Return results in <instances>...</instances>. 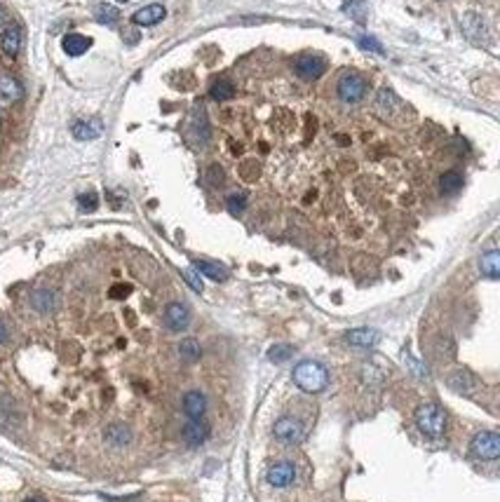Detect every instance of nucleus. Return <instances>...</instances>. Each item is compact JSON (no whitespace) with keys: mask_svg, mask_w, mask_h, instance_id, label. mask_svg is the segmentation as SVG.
<instances>
[{"mask_svg":"<svg viewBox=\"0 0 500 502\" xmlns=\"http://www.w3.org/2000/svg\"><path fill=\"white\" fill-rule=\"evenodd\" d=\"M292 378L303 392L317 395V392H322L329 385V371L325 364L315 362V359H303V362H298L294 367Z\"/></svg>","mask_w":500,"mask_h":502,"instance_id":"f257e3e1","label":"nucleus"},{"mask_svg":"<svg viewBox=\"0 0 500 502\" xmlns=\"http://www.w3.org/2000/svg\"><path fill=\"white\" fill-rule=\"evenodd\" d=\"M416 425L423 435L428 437H442L444 435V427H446V415L437 404H420L416 408Z\"/></svg>","mask_w":500,"mask_h":502,"instance_id":"f03ea898","label":"nucleus"},{"mask_svg":"<svg viewBox=\"0 0 500 502\" xmlns=\"http://www.w3.org/2000/svg\"><path fill=\"white\" fill-rule=\"evenodd\" d=\"M336 94L340 101H345V104H360V101L367 96V80L355 71L343 73V76L338 78Z\"/></svg>","mask_w":500,"mask_h":502,"instance_id":"7ed1b4c3","label":"nucleus"},{"mask_svg":"<svg viewBox=\"0 0 500 502\" xmlns=\"http://www.w3.org/2000/svg\"><path fill=\"white\" fill-rule=\"evenodd\" d=\"M470 450H472L475 458L493 463V460H498V455H500V437L491 430L477 432L472 437V441H470Z\"/></svg>","mask_w":500,"mask_h":502,"instance_id":"20e7f679","label":"nucleus"},{"mask_svg":"<svg viewBox=\"0 0 500 502\" xmlns=\"http://www.w3.org/2000/svg\"><path fill=\"white\" fill-rule=\"evenodd\" d=\"M272 435H275V439H280L282 444H298L303 439V425L296 418H292V415H282L272 425Z\"/></svg>","mask_w":500,"mask_h":502,"instance_id":"39448f33","label":"nucleus"},{"mask_svg":"<svg viewBox=\"0 0 500 502\" xmlns=\"http://www.w3.org/2000/svg\"><path fill=\"white\" fill-rule=\"evenodd\" d=\"M24 99V85L12 73H0V106H12Z\"/></svg>","mask_w":500,"mask_h":502,"instance_id":"423d86ee","label":"nucleus"},{"mask_svg":"<svg viewBox=\"0 0 500 502\" xmlns=\"http://www.w3.org/2000/svg\"><path fill=\"white\" fill-rule=\"evenodd\" d=\"M327 61L320 54H303L296 59V73L303 80H317L325 73Z\"/></svg>","mask_w":500,"mask_h":502,"instance_id":"0eeeda50","label":"nucleus"},{"mask_svg":"<svg viewBox=\"0 0 500 502\" xmlns=\"http://www.w3.org/2000/svg\"><path fill=\"white\" fill-rule=\"evenodd\" d=\"M191 324V312L184 303H169L164 307V327L169 331H184Z\"/></svg>","mask_w":500,"mask_h":502,"instance_id":"6e6552de","label":"nucleus"},{"mask_svg":"<svg viewBox=\"0 0 500 502\" xmlns=\"http://www.w3.org/2000/svg\"><path fill=\"white\" fill-rule=\"evenodd\" d=\"M294 477H296L294 465L287 463V460H280V463H275V465L268 467L265 481H268L270 486H275V488H284V486H289V483L294 481Z\"/></svg>","mask_w":500,"mask_h":502,"instance_id":"1a4fd4ad","label":"nucleus"},{"mask_svg":"<svg viewBox=\"0 0 500 502\" xmlns=\"http://www.w3.org/2000/svg\"><path fill=\"white\" fill-rule=\"evenodd\" d=\"M21 43H24V33L17 24H8L0 33V50H3L8 56H17L21 50Z\"/></svg>","mask_w":500,"mask_h":502,"instance_id":"9d476101","label":"nucleus"},{"mask_svg":"<svg viewBox=\"0 0 500 502\" xmlns=\"http://www.w3.org/2000/svg\"><path fill=\"white\" fill-rule=\"evenodd\" d=\"M184 413L188 415L191 420H202L204 413H207V399L200 390H191L184 395Z\"/></svg>","mask_w":500,"mask_h":502,"instance_id":"9b49d317","label":"nucleus"},{"mask_svg":"<svg viewBox=\"0 0 500 502\" xmlns=\"http://www.w3.org/2000/svg\"><path fill=\"white\" fill-rule=\"evenodd\" d=\"M164 14H167V10H164L160 3H153V5H146V8L136 10L132 14V21L136 26H155L164 19Z\"/></svg>","mask_w":500,"mask_h":502,"instance_id":"f8f14e48","label":"nucleus"},{"mask_svg":"<svg viewBox=\"0 0 500 502\" xmlns=\"http://www.w3.org/2000/svg\"><path fill=\"white\" fill-rule=\"evenodd\" d=\"M446 383L451 390L460 392V395H468V392H472L477 387V378H475V373H470L468 369H456V371L448 373Z\"/></svg>","mask_w":500,"mask_h":502,"instance_id":"ddd939ff","label":"nucleus"},{"mask_svg":"<svg viewBox=\"0 0 500 502\" xmlns=\"http://www.w3.org/2000/svg\"><path fill=\"white\" fill-rule=\"evenodd\" d=\"M181 437L188 446H200V444L207 441L209 437V425L202 423V420H188L181 430Z\"/></svg>","mask_w":500,"mask_h":502,"instance_id":"4468645a","label":"nucleus"},{"mask_svg":"<svg viewBox=\"0 0 500 502\" xmlns=\"http://www.w3.org/2000/svg\"><path fill=\"white\" fill-rule=\"evenodd\" d=\"M61 47H64V52L68 56H80L92 47V40L87 36H83V33H68V36H64V40H61Z\"/></svg>","mask_w":500,"mask_h":502,"instance_id":"2eb2a0df","label":"nucleus"},{"mask_svg":"<svg viewBox=\"0 0 500 502\" xmlns=\"http://www.w3.org/2000/svg\"><path fill=\"white\" fill-rule=\"evenodd\" d=\"M345 340H348L350 345H355V347H373L378 343V331L369 329V327L350 329L348 334H345Z\"/></svg>","mask_w":500,"mask_h":502,"instance_id":"dca6fc26","label":"nucleus"},{"mask_svg":"<svg viewBox=\"0 0 500 502\" xmlns=\"http://www.w3.org/2000/svg\"><path fill=\"white\" fill-rule=\"evenodd\" d=\"M71 132L78 141H92L101 134V122L99 120H76L71 124Z\"/></svg>","mask_w":500,"mask_h":502,"instance_id":"f3484780","label":"nucleus"},{"mask_svg":"<svg viewBox=\"0 0 500 502\" xmlns=\"http://www.w3.org/2000/svg\"><path fill=\"white\" fill-rule=\"evenodd\" d=\"M479 270H481V275L488 277V279H498L500 277V251L498 249H491V251H486V254L481 256Z\"/></svg>","mask_w":500,"mask_h":502,"instance_id":"a211bd4d","label":"nucleus"},{"mask_svg":"<svg viewBox=\"0 0 500 502\" xmlns=\"http://www.w3.org/2000/svg\"><path fill=\"white\" fill-rule=\"evenodd\" d=\"M104 439L109 444H113V446H124V444H129V439H132V430H129L124 423H113L106 427Z\"/></svg>","mask_w":500,"mask_h":502,"instance_id":"6ab92c4d","label":"nucleus"},{"mask_svg":"<svg viewBox=\"0 0 500 502\" xmlns=\"http://www.w3.org/2000/svg\"><path fill=\"white\" fill-rule=\"evenodd\" d=\"M193 268H195L200 275H207L209 279H217V282L228 279V270H226L224 265L214 263V261H193Z\"/></svg>","mask_w":500,"mask_h":502,"instance_id":"aec40b11","label":"nucleus"},{"mask_svg":"<svg viewBox=\"0 0 500 502\" xmlns=\"http://www.w3.org/2000/svg\"><path fill=\"white\" fill-rule=\"evenodd\" d=\"M463 31L468 33V38H472V40H484L486 38L484 21H481V17H477V14H465L463 17Z\"/></svg>","mask_w":500,"mask_h":502,"instance_id":"412c9836","label":"nucleus"},{"mask_svg":"<svg viewBox=\"0 0 500 502\" xmlns=\"http://www.w3.org/2000/svg\"><path fill=\"white\" fill-rule=\"evenodd\" d=\"M439 188L444 195H456L460 188H463V176L458 172H444L439 179Z\"/></svg>","mask_w":500,"mask_h":502,"instance_id":"4be33fe9","label":"nucleus"},{"mask_svg":"<svg viewBox=\"0 0 500 502\" xmlns=\"http://www.w3.org/2000/svg\"><path fill=\"white\" fill-rule=\"evenodd\" d=\"M202 355V347L195 338H184L179 343V357L186 359V362H197Z\"/></svg>","mask_w":500,"mask_h":502,"instance_id":"5701e85b","label":"nucleus"},{"mask_svg":"<svg viewBox=\"0 0 500 502\" xmlns=\"http://www.w3.org/2000/svg\"><path fill=\"white\" fill-rule=\"evenodd\" d=\"M94 19L99 21V24L111 26V24H116V21L120 19V12H118V8H113V5L101 3V5H96V8H94Z\"/></svg>","mask_w":500,"mask_h":502,"instance_id":"b1692460","label":"nucleus"},{"mask_svg":"<svg viewBox=\"0 0 500 502\" xmlns=\"http://www.w3.org/2000/svg\"><path fill=\"white\" fill-rule=\"evenodd\" d=\"M31 305L36 307L38 312H50L54 307V294L47 289H41L31 296Z\"/></svg>","mask_w":500,"mask_h":502,"instance_id":"393cba45","label":"nucleus"},{"mask_svg":"<svg viewBox=\"0 0 500 502\" xmlns=\"http://www.w3.org/2000/svg\"><path fill=\"white\" fill-rule=\"evenodd\" d=\"M209 94H212V99H217V101H226L235 94V87H232L230 80H217V83L212 85V89H209Z\"/></svg>","mask_w":500,"mask_h":502,"instance_id":"a878e982","label":"nucleus"},{"mask_svg":"<svg viewBox=\"0 0 500 502\" xmlns=\"http://www.w3.org/2000/svg\"><path fill=\"white\" fill-rule=\"evenodd\" d=\"M292 355H294V347L292 345H284V343L272 345L270 350H268V359H270V362H275V364L287 362V359L292 357Z\"/></svg>","mask_w":500,"mask_h":502,"instance_id":"bb28decb","label":"nucleus"},{"mask_svg":"<svg viewBox=\"0 0 500 502\" xmlns=\"http://www.w3.org/2000/svg\"><path fill=\"white\" fill-rule=\"evenodd\" d=\"M226 204H228V212L237 216L244 212V207H247V195H244V193H232V195H228V199H226Z\"/></svg>","mask_w":500,"mask_h":502,"instance_id":"cd10ccee","label":"nucleus"},{"mask_svg":"<svg viewBox=\"0 0 500 502\" xmlns=\"http://www.w3.org/2000/svg\"><path fill=\"white\" fill-rule=\"evenodd\" d=\"M78 207H80V212H94V209L99 207L96 193H80V195H78Z\"/></svg>","mask_w":500,"mask_h":502,"instance_id":"c85d7f7f","label":"nucleus"},{"mask_svg":"<svg viewBox=\"0 0 500 502\" xmlns=\"http://www.w3.org/2000/svg\"><path fill=\"white\" fill-rule=\"evenodd\" d=\"M184 279L186 282H188V287L193 289V291H197V294H202V279H200V272L195 270V268H186L184 270Z\"/></svg>","mask_w":500,"mask_h":502,"instance_id":"c756f323","label":"nucleus"},{"mask_svg":"<svg viewBox=\"0 0 500 502\" xmlns=\"http://www.w3.org/2000/svg\"><path fill=\"white\" fill-rule=\"evenodd\" d=\"M357 45H360L362 50H369V52H376V54H383L385 52L383 45H380L378 40L371 38V36H360V38H357Z\"/></svg>","mask_w":500,"mask_h":502,"instance_id":"7c9ffc66","label":"nucleus"},{"mask_svg":"<svg viewBox=\"0 0 500 502\" xmlns=\"http://www.w3.org/2000/svg\"><path fill=\"white\" fill-rule=\"evenodd\" d=\"M207 181H209V186H221L224 184V169L219 167V164H212V167L207 169Z\"/></svg>","mask_w":500,"mask_h":502,"instance_id":"2f4dec72","label":"nucleus"},{"mask_svg":"<svg viewBox=\"0 0 500 502\" xmlns=\"http://www.w3.org/2000/svg\"><path fill=\"white\" fill-rule=\"evenodd\" d=\"M345 12H350L357 21H365V0H357V3L345 5Z\"/></svg>","mask_w":500,"mask_h":502,"instance_id":"473e14b6","label":"nucleus"},{"mask_svg":"<svg viewBox=\"0 0 500 502\" xmlns=\"http://www.w3.org/2000/svg\"><path fill=\"white\" fill-rule=\"evenodd\" d=\"M129 291H132L129 287H113L111 289V296H113V298H124V296H127Z\"/></svg>","mask_w":500,"mask_h":502,"instance_id":"72a5a7b5","label":"nucleus"},{"mask_svg":"<svg viewBox=\"0 0 500 502\" xmlns=\"http://www.w3.org/2000/svg\"><path fill=\"white\" fill-rule=\"evenodd\" d=\"M5 338H8V329H5V324L0 322V343H5Z\"/></svg>","mask_w":500,"mask_h":502,"instance_id":"f704fd0d","label":"nucleus"},{"mask_svg":"<svg viewBox=\"0 0 500 502\" xmlns=\"http://www.w3.org/2000/svg\"><path fill=\"white\" fill-rule=\"evenodd\" d=\"M24 502H45L43 498H36V495H31V498H26Z\"/></svg>","mask_w":500,"mask_h":502,"instance_id":"c9c22d12","label":"nucleus"},{"mask_svg":"<svg viewBox=\"0 0 500 502\" xmlns=\"http://www.w3.org/2000/svg\"><path fill=\"white\" fill-rule=\"evenodd\" d=\"M5 26V12H3V8H0V28Z\"/></svg>","mask_w":500,"mask_h":502,"instance_id":"e433bc0d","label":"nucleus"},{"mask_svg":"<svg viewBox=\"0 0 500 502\" xmlns=\"http://www.w3.org/2000/svg\"><path fill=\"white\" fill-rule=\"evenodd\" d=\"M118 3H127V0H118Z\"/></svg>","mask_w":500,"mask_h":502,"instance_id":"4c0bfd02","label":"nucleus"},{"mask_svg":"<svg viewBox=\"0 0 500 502\" xmlns=\"http://www.w3.org/2000/svg\"><path fill=\"white\" fill-rule=\"evenodd\" d=\"M0 124H3V118H0Z\"/></svg>","mask_w":500,"mask_h":502,"instance_id":"58836bf2","label":"nucleus"}]
</instances>
